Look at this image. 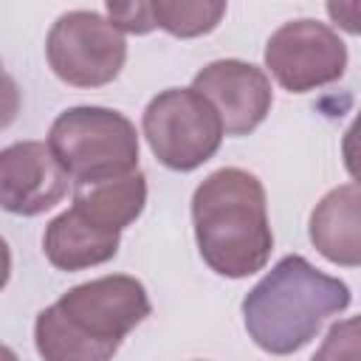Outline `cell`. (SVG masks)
<instances>
[{
    "label": "cell",
    "mask_w": 361,
    "mask_h": 361,
    "mask_svg": "<svg viewBox=\"0 0 361 361\" xmlns=\"http://www.w3.org/2000/svg\"><path fill=\"white\" fill-rule=\"evenodd\" d=\"M192 223L200 259L214 274L243 279L268 265L274 231L257 175L240 166L206 175L192 195Z\"/></svg>",
    "instance_id": "7a4b0ae2"
},
{
    "label": "cell",
    "mask_w": 361,
    "mask_h": 361,
    "mask_svg": "<svg viewBox=\"0 0 361 361\" xmlns=\"http://www.w3.org/2000/svg\"><path fill=\"white\" fill-rule=\"evenodd\" d=\"M265 68L285 90L310 93L344 76L347 45L327 23L288 20L265 42Z\"/></svg>",
    "instance_id": "52a82bcc"
},
{
    "label": "cell",
    "mask_w": 361,
    "mask_h": 361,
    "mask_svg": "<svg viewBox=\"0 0 361 361\" xmlns=\"http://www.w3.org/2000/svg\"><path fill=\"white\" fill-rule=\"evenodd\" d=\"M149 310V293L135 276H96L37 313L34 347L42 361H113Z\"/></svg>",
    "instance_id": "6da1fadb"
},
{
    "label": "cell",
    "mask_w": 361,
    "mask_h": 361,
    "mask_svg": "<svg viewBox=\"0 0 361 361\" xmlns=\"http://www.w3.org/2000/svg\"><path fill=\"white\" fill-rule=\"evenodd\" d=\"M107 11V20L121 31V34H149L155 25V17H152V3H144V0H130V3H107L104 6Z\"/></svg>",
    "instance_id": "9a60e30c"
},
{
    "label": "cell",
    "mask_w": 361,
    "mask_h": 361,
    "mask_svg": "<svg viewBox=\"0 0 361 361\" xmlns=\"http://www.w3.org/2000/svg\"><path fill=\"white\" fill-rule=\"evenodd\" d=\"M68 172L48 141H17L0 152V206L8 214L37 217L68 195Z\"/></svg>",
    "instance_id": "9c48e42d"
},
{
    "label": "cell",
    "mask_w": 361,
    "mask_h": 361,
    "mask_svg": "<svg viewBox=\"0 0 361 361\" xmlns=\"http://www.w3.org/2000/svg\"><path fill=\"white\" fill-rule=\"evenodd\" d=\"M324 11L341 31L361 37V0H330Z\"/></svg>",
    "instance_id": "e0dca14e"
},
{
    "label": "cell",
    "mask_w": 361,
    "mask_h": 361,
    "mask_svg": "<svg viewBox=\"0 0 361 361\" xmlns=\"http://www.w3.org/2000/svg\"><path fill=\"white\" fill-rule=\"evenodd\" d=\"M144 206H147V178L141 169L124 178H113L90 186H73V203H71V209H76L85 220L116 234H121L130 223H135Z\"/></svg>",
    "instance_id": "7c38bea8"
},
{
    "label": "cell",
    "mask_w": 361,
    "mask_h": 361,
    "mask_svg": "<svg viewBox=\"0 0 361 361\" xmlns=\"http://www.w3.org/2000/svg\"><path fill=\"white\" fill-rule=\"evenodd\" d=\"M118 245H121V234L93 226L76 209H65L42 231L45 259L56 271H68V274L110 262L118 254Z\"/></svg>",
    "instance_id": "8fae6325"
},
{
    "label": "cell",
    "mask_w": 361,
    "mask_h": 361,
    "mask_svg": "<svg viewBox=\"0 0 361 361\" xmlns=\"http://www.w3.org/2000/svg\"><path fill=\"white\" fill-rule=\"evenodd\" d=\"M48 147L73 186L138 172L141 144L135 124L110 107L79 104L62 110L48 130Z\"/></svg>",
    "instance_id": "277c9868"
},
{
    "label": "cell",
    "mask_w": 361,
    "mask_h": 361,
    "mask_svg": "<svg viewBox=\"0 0 361 361\" xmlns=\"http://www.w3.org/2000/svg\"><path fill=\"white\" fill-rule=\"evenodd\" d=\"M350 302L344 279L319 271L302 254H288L243 296L240 307L245 333L259 350L290 355L310 344L322 324Z\"/></svg>",
    "instance_id": "3957f363"
},
{
    "label": "cell",
    "mask_w": 361,
    "mask_h": 361,
    "mask_svg": "<svg viewBox=\"0 0 361 361\" xmlns=\"http://www.w3.org/2000/svg\"><path fill=\"white\" fill-rule=\"evenodd\" d=\"M141 130L152 155L175 172L203 166L226 135L220 113L195 87H166L152 96L144 107Z\"/></svg>",
    "instance_id": "5b68a950"
},
{
    "label": "cell",
    "mask_w": 361,
    "mask_h": 361,
    "mask_svg": "<svg viewBox=\"0 0 361 361\" xmlns=\"http://www.w3.org/2000/svg\"><path fill=\"white\" fill-rule=\"evenodd\" d=\"M341 158H344V169L350 172V178L361 183V110L341 138Z\"/></svg>",
    "instance_id": "2e32d148"
},
{
    "label": "cell",
    "mask_w": 361,
    "mask_h": 361,
    "mask_svg": "<svg viewBox=\"0 0 361 361\" xmlns=\"http://www.w3.org/2000/svg\"><path fill=\"white\" fill-rule=\"evenodd\" d=\"M310 361H361V316L338 319L330 324Z\"/></svg>",
    "instance_id": "5bb4252c"
},
{
    "label": "cell",
    "mask_w": 361,
    "mask_h": 361,
    "mask_svg": "<svg viewBox=\"0 0 361 361\" xmlns=\"http://www.w3.org/2000/svg\"><path fill=\"white\" fill-rule=\"evenodd\" d=\"M307 234L327 262L361 268V183L330 189L310 212Z\"/></svg>",
    "instance_id": "30bf717a"
},
{
    "label": "cell",
    "mask_w": 361,
    "mask_h": 361,
    "mask_svg": "<svg viewBox=\"0 0 361 361\" xmlns=\"http://www.w3.org/2000/svg\"><path fill=\"white\" fill-rule=\"evenodd\" d=\"M192 87L214 104L223 118L226 135L254 133L274 104L268 73L243 59H214L203 65L195 73Z\"/></svg>",
    "instance_id": "ba28073f"
},
{
    "label": "cell",
    "mask_w": 361,
    "mask_h": 361,
    "mask_svg": "<svg viewBox=\"0 0 361 361\" xmlns=\"http://www.w3.org/2000/svg\"><path fill=\"white\" fill-rule=\"evenodd\" d=\"M223 14H226L223 0H155L152 3L155 25L180 39L214 31Z\"/></svg>",
    "instance_id": "4fadbf2b"
},
{
    "label": "cell",
    "mask_w": 361,
    "mask_h": 361,
    "mask_svg": "<svg viewBox=\"0 0 361 361\" xmlns=\"http://www.w3.org/2000/svg\"><path fill=\"white\" fill-rule=\"evenodd\" d=\"M45 59L65 85L102 87L121 73L127 39L99 11L76 8L54 20L45 37Z\"/></svg>",
    "instance_id": "8992f818"
}]
</instances>
